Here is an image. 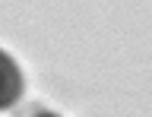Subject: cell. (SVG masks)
<instances>
[{"label":"cell","mask_w":152,"mask_h":117,"mask_svg":"<svg viewBox=\"0 0 152 117\" xmlns=\"http://www.w3.org/2000/svg\"><path fill=\"white\" fill-rule=\"evenodd\" d=\"M22 95V73L7 51H0V111L13 108Z\"/></svg>","instance_id":"cell-1"},{"label":"cell","mask_w":152,"mask_h":117,"mask_svg":"<svg viewBox=\"0 0 152 117\" xmlns=\"http://www.w3.org/2000/svg\"><path fill=\"white\" fill-rule=\"evenodd\" d=\"M35 117H57V114H51V111H45V114H35Z\"/></svg>","instance_id":"cell-2"}]
</instances>
